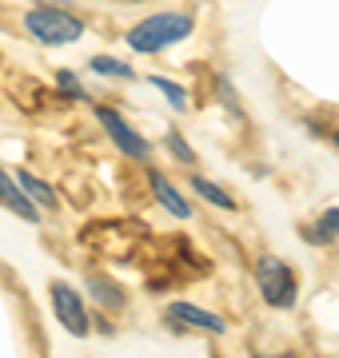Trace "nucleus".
Instances as JSON below:
<instances>
[{"label":"nucleus","mask_w":339,"mask_h":358,"mask_svg":"<svg viewBox=\"0 0 339 358\" xmlns=\"http://www.w3.org/2000/svg\"><path fill=\"white\" fill-rule=\"evenodd\" d=\"M192 28H196L192 13H152V16H144L140 24L128 28L124 44L136 52H164L172 44H180L184 36H192Z\"/></svg>","instance_id":"f257e3e1"},{"label":"nucleus","mask_w":339,"mask_h":358,"mask_svg":"<svg viewBox=\"0 0 339 358\" xmlns=\"http://www.w3.org/2000/svg\"><path fill=\"white\" fill-rule=\"evenodd\" d=\"M25 32L36 44H76L84 36V24H80L76 16L68 13V8H56V4H36V8H28L25 13Z\"/></svg>","instance_id":"f03ea898"},{"label":"nucleus","mask_w":339,"mask_h":358,"mask_svg":"<svg viewBox=\"0 0 339 358\" xmlns=\"http://www.w3.org/2000/svg\"><path fill=\"white\" fill-rule=\"evenodd\" d=\"M256 282H260L263 299L272 303V307H296V275H291V267H287L284 259L275 255H263L260 263H256Z\"/></svg>","instance_id":"7ed1b4c3"},{"label":"nucleus","mask_w":339,"mask_h":358,"mask_svg":"<svg viewBox=\"0 0 339 358\" xmlns=\"http://www.w3.org/2000/svg\"><path fill=\"white\" fill-rule=\"evenodd\" d=\"M92 112H96V120H100V128L108 131V140L116 143L120 152L128 155V159H148V155H152V143L144 140L140 131L132 128V124H128L120 112H112V108H100V103H92Z\"/></svg>","instance_id":"20e7f679"},{"label":"nucleus","mask_w":339,"mask_h":358,"mask_svg":"<svg viewBox=\"0 0 339 358\" xmlns=\"http://www.w3.org/2000/svg\"><path fill=\"white\" fill-rule=\"evenodd\" d=\"M48 294H53V310H56V319H60V327H64L68 334L84 338V334H88V307H84V299L60 279L48 287Z\"/></svg>","instance_id":"39448f33"},{"label":"nucleus","mask_w":339,"mask_h":358,"mask_svg":"<svg viewBox=\"0 0 339 358\" xmlns=\"http://www.w3.org/2000/svg\"><path fill=\"white\" fill-rule=\"evenodd\" d=\"M168 322L172 327H192V331H204V334H223L228 322L220 315H212L204 307H192V303H172L168 307Z\"/></svg>","instance_id":"423d86ee"},{"label":"nucleus","mask_w":339,"mask_h":358,"mask_svg":"<svg viewBox=\"0 0 339 358\" xmlns=\"http://www.w3.org/2000/svg\"><path fill=\"white\" fill-rule=\"evenodd\" d=\"M0 203L8 207V211H13V215L28 219V223H36V219H40V207L32 203V199H28L25 192H20V183H16V179L8 176V171H4V167H0Z\"/></svg>","instance_id":"0eeeda50"},{"label":"nucleus","mask_w":339,"mask_h":358,"mask_svg":"<svg viewBox=\"0 0 339 358\" xmlns=\"http://www.w3.org/2000/svg\"><path fill=\"white\" fill-rule=\"evenodd\" d=\"M148 183H152V192H156V203H164V211L176 219H192V203L184 199L176 187H172V179L168 176H160V171H152L148 176Z\"/></svg>","instance_id":"6e6552de"},{"label":"nucleus","mask_w":339,"mask_h":358,"mask_svg":"<svg viewBox=\"0 0 339 358\" xmlns=\"http://www.w3.org/2000/svg\"><path fill=\"white\" fill-rule=\"evenodd\" d=\"M88 294H92V303L104 307V310H124L128 307V291H124L120 282L104 279V275H88Z\"/></svg>","instance_id":"1a4fd4ad"},{"label":"nucleus","mask_w":339,"mask_h":358,"mask_svg":"<svg viewBox=\"0 0 339 358\" xmlns=\"http://www.w3.org/2000/svg\"><path fill=\"white\" fill-rule=\"evenodd\" d=\"M16 183H20V192H25L28 199L40 207V211H53V207H60V203H56V192L44 183V179L32 176V171H20V176H16Z\"/></svg>","instance_id":"9d476101"},{"label":"nucleus","mask_w":339,"mask_h":358,"mask_svg":"<svg viewBox=\"0 0 339 358\" xmlns=\"http://www.w3.org/2000/svg\"><path fill=\"white\" fill-rule=\"evenodd\" d=\"M192 192H196L200 199H208L212 207H220V211H235L232 192H223L220 183H212V179H204V176H192Z\"/></svg>","instance_id":"9b49d317"},{"label":"nucleus","mask_w":339,"mask_h":358,"mask_svg":"<svg viewBox=\"0 0 339 358\" xmlns=\"http://www.w3.org/2000/svg\"><path fill=\"white\" fill-rule=\"evenodd\" d=\"M88 68L96 72V76H108V80H132L136 76L128 60H116V56H92Z\"/></svg>","instance_id":"f8f14e48"},{"label":"nucleus","mask_w":339,"mask_h":358,"mask_svg":"<svg viewBox=\"0 0 339 358\" xmlns=\"http://www.w3.org/2000/svg\"><path fill=\"white\" fill-rule=\"evenodd\" d=\"M148 80H152V88H160L164 96H168L172 108H180V112L188 108V92H184L180 84H172V80H164V76H148Z\"/></svg>","instance_id":"ddd939ff"},{"label":"nucleus","mask_w":339,"mask_h":358,"mask_svg":"<svg viewBox=\"0 0 339 358\" xmlns=\"http://www.w3.org/2000/svg\"><path fill=\"white\" fill-rule=\"evenodd\" d=\"M164 143H168V152L176 155V159H180V164L196 167V152H192V148H188V143H184V136H180V131H168V136H164Z\"/></svg>","instance_id":"4468645a"},{"label":"nucleus","mask_w":339,"mask_h":358,"mask_svg":"<svg viewBox=\"0 0 339 358\" xmlns=\"http://www.w3.org/2000/svg\"><path fill=\"white\" fill-rule=\"evenodd\" d=\"M56 88L64 92L68 100H88V92L76 84V72H68V68H64V72H56Z\"/></svg>","instance_id":"2eb2a0df"},{"label":"nucleus","mask_w":339,"mask_h":358,"mask_svg":"<svg viewBox=\"0 0 339 358\" xmlns=\"http://www.w3.org/2000/svg\"><path fill=\"white\" fill-rule=\"evenodd\" d=\"M319 227H324L327 235L335 239V235H339V207H331V211H324V219H319Z\"/></svg>","instance_id":"dca6fc26"},{"label":"nucleus","mask_w":339,"mask_h":358,"mask_svg":"<svg viewBox=\"0 0 339 358\" xmlns=\"http://www.w3.org/2000/svg\"><path fill=\"white\" fill-rule=\"evenodd\" d=\"M40 4H56V8H68L72 0H40Z\"/></svg>","instance_id":"f3484780"},{"label":"nucleus","mask_w":339,"mask_h":358,"mask_svg":"<svg viewBox=\"0 0 339 358\" xmlns=\"http://www.w3.org/2000/svg\"><path fill=\"white\" fill-rule=\"evenodd\" d=\"M279 358H296V355H279Z\"/></svg>","instance_id":"a211bd4d"},{"label":"nucleus","mask_w":339,"mask_h":358,"mask_svg":"<svg viewBox=\"0 0 339 358\" xmlns=\"http://www.w3.org/2000/svg\"><path fill=\"white\" fill-rule=\"evenodd\" d=\"M335 148H339V131H335Z\"/></svg>","instance_id":"6ab92c4d"},{"label":"nucleus","mask_w":339,"mask_h":358,"mask_svg":"<svg viewBox=\"0 0 339 358\" xmlns=\"http://www.w3.org/2000/svg\"><path fill=\"white\" fill-rule=\"evenodd\" d=\"M251 358H263V355H251Z\"/></svg>","instance_id":"aec40b11"}]
</instances>
